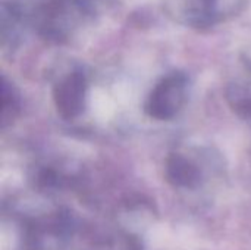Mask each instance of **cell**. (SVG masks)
Listing matches in <instances>:
<instances>
[{"label":"cell","mask_w":251,"mask_h":250,"mask_svg":"<svg viewBox=\"0 0 251 250\" xmlns=\"http://www.w3.org/2000/svg\"><path fill=\"white\" fill-rule=\"evenodd\" d=\"M125 249L126 250H143V243L137 236L125 237Z\"/></svg>","instance_id":"cell-9"},{"label":"cell","mask_w":251,"mask_h":250,"mask_svg":"<svg viewBox=\"0 0 251 250\" xmlns=\"http://www.w3.org/2000/svg\"><path fill=\"white\" fill-rule=\"evenodd\" d=\"M165 175L174 187L196 189L201 183V171L179 153H172L166 159Z\"/></svg>","instance_id":"cell-5"},{"label":"cell","mask_w":251,"mask_h":250,"mask_svg":"<svg viewBox=\"0 0 251 250\" xmlns=\"http://www.w3.org/2000/svg\"><path fill=\"white\" fill-rule=\"evenodd\" d=\"M25 29L51 43H62L93 13L88 0H4L1 3Z\"/></svg>","instance_id":"cell-1"},{"label":"cell","mask_w":251,"mask_h":250,"mask_svg":"<svg viewBox=\"0 0 251 250\" xmlns=\"http://www.w3.org/2000/svg\"><path fill=\"white\" fill-rule=\"evenodd\" d=\"M219 0H168L174 18L197 29L209 28L218 19Z\"/></svg>","instance_id":"cell-4"},{"label":"cell","mask_w":251,"mask_h":250,"mask_svg":"<svg viewBox=\"0 0 251 250\" xmlns=\"http://www.w3.org/2000/svg\"><path fill=\"white\" fill-rule=\"evenodd\" d=\"M231 108L244 119H251V83H232L226 88Z\"/></svg>","instance_id":"cell-6"},{"label":"cell","mask_w":251,"mask_h":250,"mask_svg":"<svg viewBox=\"0 0 251 250\" xmlns=\"http://www.w3.org/2000/svg\"><path fill=\"white\" fill-rule=\"evenodd\" d=\"M88 83L81 69H74L62 77L53 88V100L57 113L63 119L79 116L85 108Z\"/></svg>","instance_id":"cell-3"},{"label":"cell","mask_w":251,"mask_h":250,"mask_svg":"<svg viewBox=\"0 0 251 250\" xmlns=\"http://www.w3.org/2000/svg\"><path fill=\"white\" fill-rule=\"evenodd\" d=\"M88 1H90V3H91V6L94 7V0H88Z\"/></svg>","instance_id":"cell-10"},{"label":"cell","mask_w":251,"mask_h":250,"mask_svg":"<svg viewBox=\"0 0 251 250\" xmlns=\"http://www.w3.org/2000/svg\"><path fill=\"white\" fill-rule=\"evenodd\" d=\"M21 111V100L13 88V85L1 78V127L4 128L9 122H12Z\"/></svg>","instance_id":"cell-7"},{"label":"cell","mask_w":251,"mask_h":250,"mask_svg":"<svg viewBox=\"0 0 251 250\" xmlns=\"http://www.w3.org/2000/svg\"><path fill=\"white\" fill-rule=\"evenodd\" d=\"M188 94V77L182 71H174L163 77L151 90L144 105L150 118L157 121L172 119L185 105Z\"/></svg>","instance_id":"cell-2"},{"label":"cell","mask_w":251,"mask_h":250,"mask_svg":"<svg viewBox=\"0 0 251 250\" xmlns=\"http://www.w3.org/2000/svg\"><path fill=\"white\" fill-rule=\"evenodd\" d=\"M60 181H62L60 175L53 168H44L37 175V184H38V187H41L44 190H47V189L50 190V189L59 187Z\"/></svg>","instance_id":"cell-8"}]
</instances>
